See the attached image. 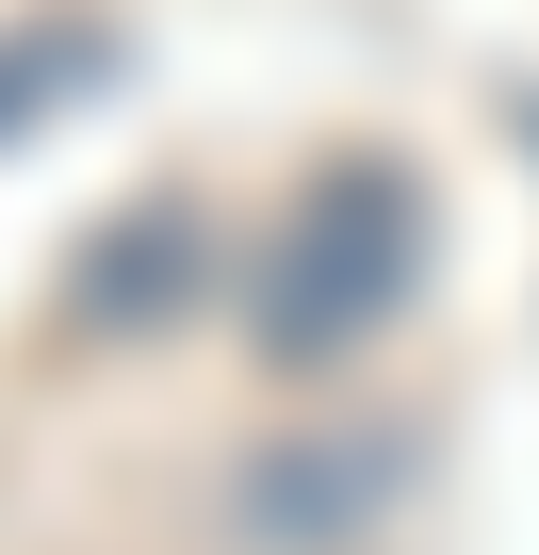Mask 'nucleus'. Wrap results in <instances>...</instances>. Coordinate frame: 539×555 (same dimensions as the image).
<instances>
[{
	"label": "nucleus",
	"instance_id": "obj_1",
	"mask_svg": "<svg viewBox=\"0 0 539 555\" xmlns=\"http://www.w3.org/2000/svg\"><path fill=\"white\" fill-rule=\"evenodd\" d=\"M425 278V196L409 164H328L295 212H279V261H261V360L311 376V360H360Z\"/></svg>",
	"mask_w": 539,
	"mask_h": 555
}]
</instances>
